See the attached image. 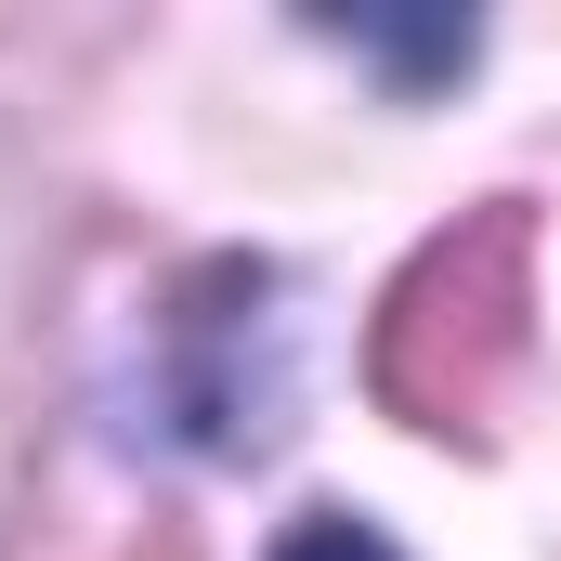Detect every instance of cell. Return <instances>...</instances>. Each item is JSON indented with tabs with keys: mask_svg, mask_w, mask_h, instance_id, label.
I'll list each match as a JSON object with an SVG mask.
<instances>
[{
	"mask_svg": "<svg viewBox=\"0 0 561 561\" xmlns=\"http://www.w3.org/2000/svg\"><path fill=\"white\" fill-rule=\"evenodd\" d=\"M327 39L392 53V66H470V13H457V26H366V13H353V26H327Z\"/></svg>",
	"mask_w": 561,
	"mask_h": 561,
	"instance_id": "cell-3",
	"label": "cell"
},
{
	"mask_svg": "<svg viewBox=\"0 0 561 561\" xmlns=\"http://www.w3.org/2000/svg\"><path fill=\"white\" fill-rule=\"evenodd\" d=\"M523 327H536V209L483 196L392 275L366 379H379V405L405 431H483L510 366H523Z\"/></svg>",
	"mask_w": 561,
	"mask_h": 561,
	"instance_id": "cell-1",
	"label": "cell"
},
{
	"mask_svg": "<svg viewBox=\"0 0 561 561\" xmlns=\"http://www.w3.org/2000/svg\"><path fill=\"white\" fill-rule=\"evenodd\" d=\"M157 340H170V379H157V419L183 431V444H209V457H249L262 431H275V275L262 262H209V275H183V300L157 313Z\"/></svg>",
	"mask_w": 561,
	"mask_h": 561,
	"instance_id": "cell-2",
	"label": "cell"
},
{
	"mask_svg": "<svg viewBox=\"0 0 561 561\" xmlns=\"http://www.w3.org/2000/svg\"><path fill=\"white\" fill-rule=\"evenodd\" d=\"M275 561H405V549H379L366 523H340V510H313V523H300V536H287Z\"/></svg>",
	"mask_w": 561,
	"mask_h": 561,
	"instance_id": "cell-4",
	"label": "cell"
}]
</instances>
